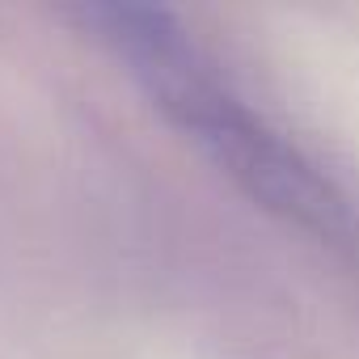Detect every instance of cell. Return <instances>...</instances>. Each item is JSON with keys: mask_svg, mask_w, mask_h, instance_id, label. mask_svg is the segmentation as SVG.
<instances>
[{"mask_svg": "<svg viewBox=\"0 0 359 359\" xmlns=\"http://www.w3.org/2000/svg\"><path fill=\"white\" fill-rule=\"evenodd\" d=\"M81 22L93 26L118 64H127L152 106L182 127L254 203L317 241L359 245V212L342 187L275 131L169 13L144 5H85Z\"/></svg>", "mask_w": 359, "mask_h": 359, "instance_id": "cell-1", "label": "cell"}]
</instances>
